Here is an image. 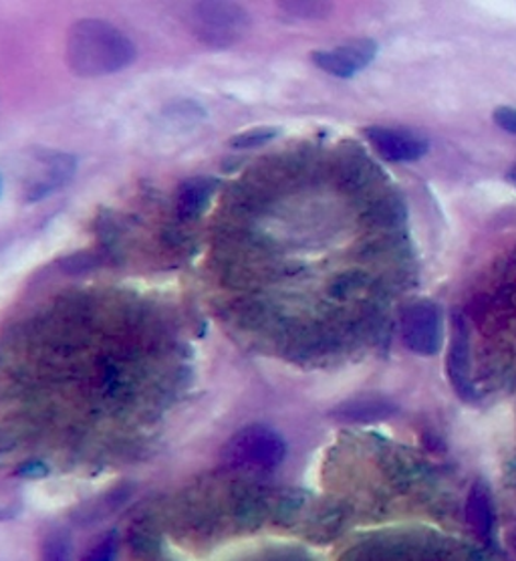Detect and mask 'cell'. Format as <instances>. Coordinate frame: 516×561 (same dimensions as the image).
I'll return each mask as SVG.
<instances>
[{
	"label": "cell",
	"instance_id": "6da1fadb",
	"mask_svg": "<svg viewBox=\"0 0 516 561\" xmlns=\"http://www.w3.org/2000/svg\"><path fill=\"white\" fill-rule=\"evenodd\" d=\"M65 57L79 77L114 76L136 61V43L103 19H81L69 28Z\"/></svg>",
	"mask_w": 516,
	"mask_h": 561
},
{
	"label": "cell",
	"instance_id": "7a4b0ae2",
	"mask_svg": "<svg viewBox=\"0 0 516 561\" xmlns=\"http://www.w3.org/2000/svg\"><path fill=\"white\" fill-rule=\"evenodd\" d=\"M222 459L240 471H275L287 459V443L271 426L249 424L230 436Z\"/></svg>",
	"mask_w": 516,
	"mask_h": 561
},
{
	"label": "cell",
	"instance_id": "3957f363",
	"mask_svg": "<svg viewBox=\"0 0 516 561\" xmlns=\"http://www.w3.org/2000/svg\"><path fill=\"white\" fill-rule=\"evenodd\" d=\"M184 21L194 37L215 49L232 47L251 26L249 14L237 2H192Z\"/></svg>",
	"mask_w": 516,
	"mask_h": 561
},
{
	"label": "cell",
	"instance_id": "277c9868",
	"mask_svg": "<svg viewBox=\"0 0 516 561\" xmlns=\"http://www.w3.org/2000/svg\"><path fill=\"white\" fill-rule=\"evenodd\" d=\"M402 340L417 356H436L444 344V316L438 304L417 299L403 307Z\"/></svg>",
	"mask_w": 516,
	"mask_h": 561
},
{
	"label": "cell",
	"instance_id": "5b68a950",
	"mask_svg": "<svg viewBox=\"0 0 516 561\" xmlns=\"http://www.w3.org/2000/svg\"><path fill=\"white\" fill-rule=\"evenodd\" d=\"M446 371L448 380L452 383L454 392L465 400L474 404L479 400L477 386L472 382V362H470V332H468L467 319L458 311L452 318V335L448 344V356H446Z\"/></svg>",
	"mask_w": 516,
	"mask_h": 561
},
{
	"label": "cell",
	"instance_id": "8992f818",
	"mask_svg": "<svg viewBox=\"0 0 516 561\" xmlns=\"http://www.w3.org/2000/svg\"><path fill=\"white\" fill-rule=\"evenodd\" d=\"M378 55V43L374 38H353L349 43L337 45L333 49L316 51L313 64L333 77L347 79L359 71H364Z\"/></svg>",
	"mask_w": 516,
	"mask_h": 561
},
{
	"label": "cell",
	"instance_id": "52a82bcc",
	"mask_svg": "<svg viewBox=\"0 0 516 561\" xmlns=\"http://www.w3.org/2000/svg\"><path fill=\"white\" fill-rule=\"evenodd\" d=\"M366 136L379 156L390 162H416L429 150L428 140L412 129L371 126Z\"/></svg>",
	"mask_w": 516,
	"mask_h": 561
},
{
	"label": "cell",
	"instance_id": "ba28073f",
	"mask_svg": "<svg viewBox=\"0 0 516 561\" xmlns=\"http://www.w3.org/2000/svg\"><path fill=\"white\" fill-rule=\"evenodd\" d=\"M43 162L47 164V168H45L43 176L26 191V203H37L41 198L59 191L76 174L77 160L69 153H45Z\"/></svg>",
	"mask_w": 516,
	"mask_h": 561
},
{
	"label": "cell",
	"instance_id": "9c48e42d",
	"mask_svg": "<svg viewBox=\"0 0 516 561\" xmlns=\"http://www.w3.org/2000/svg\"><path fill=\"white\" fill-rule=\"evenodd\" d=\"M467 522L470 529L484 539L486 543L494 541L496 534V511H494V499H492L491 486L484 481H477L467 501Z\"/></svg>",
	"mask_w": 516,
	"mask_h": 561
},
{
	"label": "cell",
	"instance_id": "30bf717a",
	"mask_svg": "<svg viewBox=\"0 0 516 561\" xmlns=\"http://www.w3.org/2000/svg\"><path fill=\"white\" fill-rule=\"evenodd\" d=\"M218 180L213 176H194L186 180L176 194V213L180 220H196L210 205Z\"/></svg>",
	"mask_w": 516,
	"mask_h": 561
},
{
	"label": "cell",
	"instance_id": "8fae6325",
	"mask_svg": "<svg viewBox=\"0 0 516 561\" xmlns=\"http://www.w3.org/2000/svg\"><path fill=\"white\" fill-rule=\"evenodd\" d=\"M395 412V407L386 398L366 396V398H353L340 404L331 414L343 422H378L388 419Z\"/></svg>",
	"mask_w": 516,
	"mask_h": 561
},
{
	"label": "cell",
	"instance_id": "7c38bea8",
	"mask_svg": "<svg viewBox=\"0 0 516 561\" xmlns=\"http://www.w3.org/2000/svg\"><path fill=\"white\" fill-rule=\"evenodd\" d=\"M280 9L285 11L287 16L293 19H307V21H313V19H321V16H328L331 13V7L328 2H311V0H299V2H280Z\"/></svg>",
	"mask_w": 516,
	"mask_h": 561
},
{
	"label": "cell",
	"instance_id": "4fadbf2b",
	"mask_svg": "<svg viewBox=\"0 0 516 561\" xmlns=\"http://www.w3.org/2000/svg\"><path fill=\"white\" fill-rule=\"evenodd\" d=\"M43 561H73V546L71 539L65 534H53L45 539L41 549Z\"/></svg>",
	"mask_w": 516,
	"mask_h": 561
},
{
	"label": "cell",
	"instance_id": "5bb4252c",
	"mask_svg": "<svg viewBox=\"0 0 516 561\" xmlns=\"http://www.w3.org/2000/svg\"><path fill=\"white\" fill-rule=\"evenodd\" d=\"M117 549H119V536H117V531H110V534L101 536L89 548L88 553L83 556L81 561H115Z\"/></svg>",
	"mask_w": 516,
	"mask_h": 561
},
{
	"label": "cell",
	"instance_id": "9a60e30c",
	"mask_svg": "<svg viewBox=\"0 0 516 561\" xmlns=\"http://www.w3.org/2000/svg\"><path fill=\"white\" fill-rule=\"evenodd\" d=\"M277 136L278 129L275 128L249 129V131H244V134L234 136V138L230 140V146H232V148H239V150H246V148H259V146H263V144L273 140V138H277Z\"/></svg>",
	"mask_w": 516,
	"mask_h": 561
},
{
	"label": "cell",
	"instance_id": "2e32d148",
	"mask_svg": "<svg viewBox=\"0 0 516 561\" xmlns=\"http://www.w3.org/2000/svg\"><path fill=\"white\" fill-rule=\"evenodd\" d=\"M494 122L498 128L508 131V134H515L516 136V107H508L503 105L494 112Z\"/></svg>",
	"mask_w": 516,
	"mask_h": 561
},
{
	"label": "cell",
	"instance_id": "e0dca14e",
	"mask_svg": "<svg viewBox=\"0 0 516 561\" xmlns=\"http://www.w3.org/2000/svg\"><path fill=\"white\" fill-rule=\"evenodd\" d=\"M16 474H21V477H26V479H37V477H45V474H49V467L47 465H43V462H26L23 469H19Z\"/></svg>",
	"mask_w": 516,
	"mask_h": 561
},
{
	"label": "cell",
	"instance_id": "ac0fdd59",
	"mask_svg": "<svg viewBox=\"0 0 516 561\" xmlns=\"http://www.w3.org/2000/svg\"><path fill=\"white\" fill-rule=\"evenodd\" d=\"M508 180H511V182L516 186V164L508 170Z\"/></svg>",
	"mask_w": 516,
	"mask_h": 561
},
{
	"label": "cell",
	"instance_id": "d6986e66",
	"mask_svg": "<svg viewBox=\"0 0 516 561\" xmlns=\"http://www.w3.org/2000/svg\"><path fill=\"white\" fill-rule=\"evenodd\" d=\"M0 194H2V176H0Z\"/></svg>",
	"mask_w": 516,
	"mask_h": 561
}]
</instances>
